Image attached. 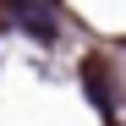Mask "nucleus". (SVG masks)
Returning <instances> with one entry per match:
<instances>
[{
  "label": "nucleus",
  "instance_id": "obj_1",
  "mask_svg": "<svg viewBox=\"0 0 126 126\" xmlns=\"http://www.w3.org/2000/svg\"><path fill=\"white\" fill-rule=\"evenodd\" d=\"M11 16H28V28H38V33H55V16H49V11H38V6H11Z\"/></svg>",
  "mask_w": 126,
  "mask_h": 126
}]
</instances>
